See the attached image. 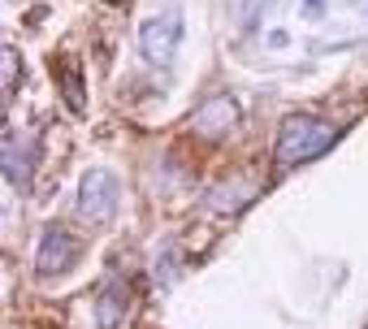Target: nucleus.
<instances>
[{
    "label": "nucleus",
    "instance_id": "obj_10",
    "mask_svg": "<svg viewBox=\"0 0 368 329\" xmlns=\"http://www.w3.org/2000/svg\"><path fill=\"white\" fill-rule=\"evenodd\" d=\"M178 273H182L178 247H174V243H165V247L156 251V286H174V282H178Z\"/></svg>",
    "mask_w": 368,
    "mask_h": 329
},
{
    "label": "nucleus",
    "instance_id": "obj_12",
    "mask_svg": "<svg viewBox=\"0 0 368 329\" xmlns=\"http://www.w3.org/2000/svg\"><path fill=\"white\" fill-rule=\"evenodd\" d=\"M268 5V0H243V22H247V31L260 27V9Z\"/></svg>",
    "mask_w": 368,
    "mask_h": 329
},
{
    "label": "nucleus",
    "instance_id": "obj_5",
    "mask_svg": "<svg viewBox=\"0 0 368 329\" xmlns=\"http://www.w3.org/2000/svg\"><path fill=\"white\" fill-rule=\"evenodd\" d=\"M238 121H243L238 100H234V95H212V100H204V105L191 113L186 130H191L195 139H208V143H217V139L234 135V130H238Z\"/></svg>",
    "mask_w": 368,
    "mask_h": 329
},
{
    "label": "nucleus",
    "instance_id": "obj_1",
    "mask_svg": "<svg viewBox=\"0 0 368 329\" xmlns=\"http://www.w3.org/2000/svg\"><path fill=\"white\" fill-rule=\"evenodd\" d=\"M338 139V126L316 117V113H290L282 126H278V143H273V161L282 169H294V165H308L316 161L321 152H329Z\"/></svg>",
    "mask_w": 368,
    "mask_h": 329
},
{
    "label": "nucleus",
    "instance_id": "obj_2",
    "mask_svg": "<svg viewBox=\"0 0 368 329\" xmlns=\"http://www.w3.org/2000/svg\"><path fill=\"white\" fill-rule=\"evenodd\" d=\"M178 43H182V9L178 5H169L156 18L143 22L139 48H143V61L147 65H169V61L178 57Z\"/></svg>",
    "mask_w": 368,
    "mask_h": 329
},
{
    "label": "nucleus",
    "instance_id": "obj_9",
    "mask_svg": "<svg viewBox=\"0 0 368 329\" xmlns=\"http://www.w3.org/2000/svg\"><path fill=\"white\" fill-rule=\"evenodd\" d=\"M57 83H61V95L69 100V109L83 113L87 109V91H83V79H79V65H74L69 57L57 61Z\"/></svg>",
    "mask_w": 368,
    "mask_h": 329
},
{
    "label": "nucleus",
    "instance_id": "obj_7",
    "mask_svg": "<svg viewBox=\"0 0 368 329\" xmlns=\"http://www.w3.org/2000/svg\"><path fill=\"white\" fill-rule=\"evenodd\" d=\"M126 312H130V286L121 282V277H113V282L100 290V299H95V325L100 329H121Z\"/></svg>",
    "mask_w": 368,
    "mask_h": 329
},
{
    "label": "nucleus",
    "instance_id": "obj_6",
    "mask_svg": "<svg viewBox=\"0 0 368 329\" xmlns=\"http://www.w3.org/2000/svg\"><path fill=\"white\" fill-rule=\"evenodd\" d=\"M31 173H35V139L5 130V178L22 187V182H31Z\"/></svg>",
    "mask_w": 368,
    "mask_h": 329
},
{
    "label": "nucleus",
    "instance_id": "obj_3",
    "mask_svg": "<svg viewBox=\"0 0 368 329\" xmlns=\"http://www.w3.org/2000/svg\"><path fill=\"white\" fill-rule=\"evenodd\" d=\"M79 213L91 225H109L117 217V178H113V169L95 165V169L83 173V182H79Z\"/></svg>",
    "mask_w": 368,
    "mask_h": 329
},
{
    "label": "nucleus",
    "instance_id": "obj_13",
    "mask_svg": "<svg viewBox=\"0 0 368 329\" xmlns=\"http://www.w3.org/2000/svg\"><path fill=\"white\" fill-rule=\"evenodd\" d=\"M109 5H126V0H109Z\"/></svg>",
    "mask_w": 368,
    "mask_h": 329
},
{
    "label": "nucleus",
    "instance_id": "obj_4",
    "mask_svg": "<svg viewBox=\"0 0 368 329\" xmlns=\"http://www.w3.org/2000/svg\"><path fill=\"white\" fill-rule=\"evenodd\" d=\"M79 256H83V243H79V234H74L69 225L53 221V225L43 230V239H39L35 269H39V277H61V273H69L74 264H79Z\"/></svg>",
    "mask_w": 368,
    "mask_h": 329
},
{
    "label": "nucleus",
    "instance_id": "obj_11",
    "mask_svg": "<svg viewBox=\"0 0 368 329\" xmlns=\"http://www.w3.org/2000/svg\"><path fill=\"white\" fill-rule=\"evenodd\" d=\"M5 100H13L18 95V79H22V57H18V48L13 43H5Z\"/></svg>",
    "mask_w": 368,
    "mask_h": 329
},
{
    "label": "nucleus",
    "instance_id": "obj_8",
    "mask_svg": "<svg viewBox=\"0 0 368 329\" xmlns=\"http://www.w3.org/2000/svg\"><path fill=\"white\" fill-rule=\"evenodd\" d=\"M256 182L252 178H230V182H221V187H212L208 191V204L217 208V213H238V208H247L252 199H256Z\"/></svg>",
    "mask_w": 368,
    "mask_h": 329
}]
</instances>
